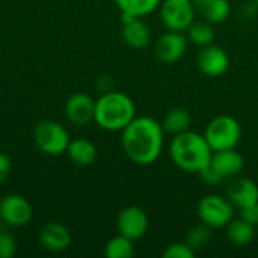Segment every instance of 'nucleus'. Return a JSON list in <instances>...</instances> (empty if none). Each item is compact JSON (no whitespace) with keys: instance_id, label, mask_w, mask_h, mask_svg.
Wrapping results in <instances>:
<instances>
[{"instance_id":"obj_1","label":"nucleus","mask_w":258,"mask_h":258,"mask_svg":"<svg viewBox=\"0 0 258 258\" xmlns=\"http://www.w3.org/2000/svg\"><path fill=\"white\" fill-rule=\"evenodd\" d=\"M165 142L162 124L151 116H135V119L121 132V145L125 156L136 165H153Z\"/></svg>"},{"instance_id":"obj_2","label":"nucleus","mask_w":258,"mask_h":258,"mask_svg":"<svg viewBox=\"0 0 258 258\" xmlns=\"http://www.w3.org/2000/svg\"><path fill=\"white\" fill-rule=\"evenodd\" d=\"M169 156L178 169L198 174L210 163L213 150L204 135L187 130L172 138L169 145Z\"/></svg>"},{"instance_id":"obj_3","label":"nucleus","mask_w":258,"mask_h":258,"mask_svg":"<svg viewBox=\"0 0 258 258\" xmlns=\"http://www.w3.org/2000/svg\"><path fill=\"white\" fill-rule=\"evenodd\" d=\"M136 116L133 100L119 91H106L95 100L94 121L107 132H122Z\"/></svg>"},{"instance_id":"obj_4","label":"nucleus","mask_w":258,"mask_h":258,"mask_svg":"<svg viewBox=\"0 0 258 258\" xmlns=\"http://www.w3.org/2000/svg\"><path fill=\"white\" fill-rule=\"evenodd\" d=\"M204 136L213 151L230 150L239 145L242 138V127L234 116L219 115L207 124Z\"/></svg>"},{"instance_id":"obj_5","label":"nucleus","mask_w":258,"mask_h":258,"mask_svg":"<svg viewBox=\"0 0 258 258\" xmlns=\"http://www.w3.org/2000/svg\"><path fill=\"white\" fill-rule=\"evenodd\" d=\"M70 135L67 128L53 119H42L35 125L33 142L38 150L47 156H60L67 151L70 144Z\"/></svg>"},{"instance_id":"obj_6","label":"nucleus","mask_w":258,"mask_h":258,"mask_svg":"<svg viewBox=\"0 0 258 258\" xmlns=\"http://www.w3.org/2000/svg\"><path fill=\"white\" fill-rule=\"evenodd\" d=\"M197 213L200 221L212 230L227 228V225L234 219V206L227 195L222 197L218 194H210L200 200Z\"/></svg>"},{"instance_id":"obj_7","label":"nucleus","mask_w":258,"mask_h":258,"mask_svg":"<svg viewBox=\"0 0 258 258\" xmlns=\"http://www.w3.org/2000/svg\"><path fill=\"white\" fill-rule=\"evenodd\" d=\"M159 9L160 20L168 30L186 32L197 17L192 0H163Z\"/></svg>"},{"instance_id":"obj_8","label":"nucleus","mask_w":258,"mask_h":258,"mask_svg":"<svg viewBox=\"0 0 258 258\" xmlns=\"http://www.w3.org/2000/svg\"><path fill=\"white\" fill-rule=\"evenodd\" d=\"M32 204L18 194H9L0 201V218L5 224L14 228L27 225L32 221Z\"/></svg>"},{"instance_id":"obj_9","label":"nucleus","mask_w":258,"mask_h":258,"mask_svg":"<svg viewBox=\"0 0 258 258\" xmlns=\"http://www.w3.org/2000/svg\"><path fill=\"white\" fill-rule=\"evenodd\" d=\"M150 227L148 215L144 209L138 206H128L124 207L116 218V230L118 234H122L132 240L142 239Z\"/></svg>"},{"instance_id":"obj_10","label":"nucleus","mask_w":258,"mask_h":258,"mask_svg":"<svg viewBox=\"0 0 258 258\" xmlns=\"http://www.w3.org/2000/svg\"><path fill=\"white\" fill-rule=\"evenodd\" d=\"M187 45L189 39L184 32L168 30L154 42V54L163 63H175L184 56Z\"/></svg>"},{"instance_id":"obj_11","label":"nucleus","mask_w":258,"mask_h":258,"mask_svg":"<svg viewBox=\"0 0 258 258\" xmlns=\"http://www.w3.org/2000/svg\"><path fill=\"white\" fill-rule=\"evenodd\" d=\"M197 67L207 77H219L230 68L228 53L215 44L201 47L197 54Z\"/></svg>"},{"instance_id":"obj_12","label":"nucleus","mask_w":258,"mask_h":258,"mask_svg":"<svg viewBox=\"0 0 258 258\" xmlns=\"http://www.w3.org/2000/svg\"><path fill=\"white\" fill-rule=\"evenodd\" d=\"M95 115V100L85 94L76 92L68 97L65 103V116L74 125H88L94 121Z\"/></svg>"},{"instance_id":"obj_13","label":"nucleus","mask_w":258,"mask_h":258,"mask_svg":"<svg viewBox=\"0 0 258 258\" xmlns=\"http://www.w3.org/2000/svg\"><path fill=\"white\" fill-rule=\"evenodd\" d=\"M39 243L50 252H63L71 245V233L60 222H47L39 230Z\"/></svg>"},{"instance_id":"obj_14","label":"nucleus","mask_w":258,"mask_h":258,"mask_svg":"<svg viewBox=\"0 0 258 258\" xmlns=\"http://www.w3.org/2000/svg\"><path fill=\"white\" fill-rule=\"evenodd\" d=\"M121 21H122V38L128 47L141 50L150 44L151 32L148 24L142 18L121 14Z\"/></svg>"},{"instance_id":"obj_15","label":"nucleus","mask_w":258,"mask_h":258,"mask_svg":"<svg viewBox=\"0 0 258 258\" xmlns=\"http://www.w3.org/2000/svg\"><path fill=\"white\" fill-rule=\"evenodd\" d=\"M227 198L237 209L258 203L257 183L246 177H233L231 183L227 186Z\"/></svg>"},{"instance_id":"obj_16","label":"nucleus","mask_w":258,"mask_h":258,"mask_svg":"<svg viewBox=\"0 0 258 258\" xmlns=\"http://www.w3.org/2000/svg\"><path fill=\"white\" fill-rule=\"evenodd\" d=\"M210 165L224 178H233V177H237L243 171L245 159L236 148L221 150V151H213Z\"/></svg>"},{"instance_id":"obj_17","label":"nucleus","mask_w":258,"mask_h":258,"mask_svg":"<svg viewBox=\"0 0 258 258\" xmlns=\"http://www.w3.org/2000/svg\"><path fill=\"white\" fill-rule=\"evenodd\" d=\"M197 15L203 20L219 24L224 23L231 14V5L228 0H192Z\"/></svg>"},{"instance_id":"obj_18","label":"nucleus","mask_w":258,"mask_h":258,"mask_svg":"<svg viewBox=\"0 0 258 258\" xmlns=\"http://www.w3.org/2000/svg\"><path fill=\"white\" fill-rule=\"evenodd\" d=\"M65 153L71 159V162L79 165V166L92 165L98 156L95 144L91 142L89 139H85V138H77V139L70 141Z\"/></svg>"},{"instance_id":"obj_19","label":"nucleus","mask_w":258,"mask_h":258,"mask_svg":"<svg viewBox=\"0 0 258 258\" xmlns=\"http://www.w3.org/2000/svg\"><path fill=\"white\" fill-rule=\"evenodd\" d=\"M190 125H192V115L184 107L171 109L162 121V127L165 133H169L174 136L190 130Z\"/></svg>"},{"instance_id":"obj_20","label":"nucleus","mask_w":258,"mask_h":258,"mask_svg":"<svg viewBox=\"0 0 258 258\" xmlns=\"http://www.w3.org/2000/svg\"><path fill=\"white\" fill-rule=\"evenodd\" d=\"M227 236H228V240L233 245H236V246H248L255 239V227L252 224L243 221L242 218L233 219L227 225Z\"/></svg>"},{"instance_id":"obj_21","label":"nucleus","mask_w":258,"mask_h":258,"mask_svg":"<svg viewBox=\"0 0 258 258\" xmlns=\"http://www.w3.org/2000/svg\"><path fill=\"white\" fill-rule=\"evenodd\" d=\"M186 32H187L189 42H192V44H195L198 47H206V45L213 44L215 36H216L213 24L203 20V18L198 20V21H194Z\"/></svg>"},{"instance_id":"obj_22","label":"nucleus","mask_w":258,"mask_h":258,"mask_svg":"<svg viewBox=\"0 0 258 258\" xmlns=\"http://www.w3.org/2000/svg\"><path fill=\"white\" fill-rule=\"evenodd\" d=\"M115 3L121 14L142 18L159 9L162 0H115Z\"/></svg>"},{"instance_id":"obj_23","label":"nucleus","mask_w":258,"mask_h":258,"mask_svg":"<svg viewBox=\"0 0 258 258\" xmlns=\"http://www.w3.org/2000/svg\"><path fill=\"white\" fill-rule=\"evenodd\" d=\"M104 255L107 258H132L135 255V240L118 234L106 243Z\"/></svg>"},{"instance_id":"obj_24","label":"nucleus","mask_w":258,"mask_h":258,"mask_svg":"<svg viewBox=\"0 0 258 258\" xmlns=\"http://www.w3.org/2000/svg\"><path fill=\"white\" fill-rule=\"evenodd\" d=\"M212 240V228L206 224H200V225H195L194 228H190L186 234V239L184 242L197 252V251H201L203 248L207 246V243Z\"/></svg>"},{"instance_id":"obj_25","label":"nucleus","mask_w":258,"mask_h":258,"mask_svg":"<svg viewBox=\"0 0 258 258\" xmlns=\"http://www.w3.org/2000/svg\"><path fill=\"white\" fill-rule=\"evenodd\" d=\"M195 251L186 243V242H175L166 246V249L162 252L163 258H194Z\"/></svg>"},{"instance_id":"obj_26","label":"nucleus","mask_w":258,"mask_h":258,"mask_svg":"<svg viewBox=\"0 0 258 258\" xmlns=\"http://www.w3.org/2000/svg\"><path fill=\"white\" fill-rule=\"evenodd\" d=\"M17 252L15 237L8 231H0V258H12Z\"/></svg>"},{"instance_id":"obj_27","label":"nucleus","mask_w":258,"mask_h":258,"mask_svg":"<svg viewBox=\"0 0 258 258\" xmlns=\"http://www.w3.org/2000/svg\"><path fill=\"white\" fill-rule=\"evenodd\" d=\"M200 177H201V180L206 183V184H209V186H218V184H221L225 178L209 163L206 168H203L200 172Z\"/></svg>"},{"instance_id":"obj_28","label":"nucleus","mask_w":258,"mask_h":258,"mask_svg":"<svg viewBox=\"0 0 258 258\" xmlns=\"http://www.w3.org/2000/svg\"><path fill=\"white\" fill-rule=\"evenodd\" d=\"M240 210V218L249 224H252L254 227H258V203H254L251 206L242 207Z\"/></svg>"},{"instance_id":"obj_29","label":"nucleus","mask_w":258,"mask_h":258,"mask_svg":"<svg viewBox=\"0 0 258 258\" xmlns=\"http://www.w3.org/2000/svg\"><path fill=\"white\" fill-rule=\"evenodd\" d=\"M11 169H12L11 157L5 153H0V184L9 177Z\"/></svg>"},{"instance_id":"obj_30","label":"nucleus","mask_w":258,"mask_h":258,"mask_svg":"<svg viewBox=\"0 0 258 258\" xmlns=\"http://www.w3.org/2000/svg\"><path fill=\"white\" fill-rule=\"evenodd\" d=\"M254 2H255V3H257V6H258V0H254Z\"/></svg>"}]
</instances>
